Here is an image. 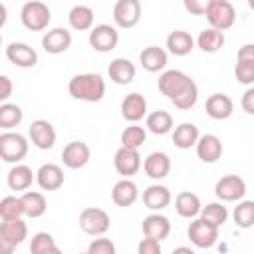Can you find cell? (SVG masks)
Instances as JSON below:
<instances>
[{"mask_svg": "<svg viewBox=\"0 0 254 254\" xmlns=\"http://www.w3.org/2000/svg\"><path fill=\"white\" fill-rule=\"evenodd\" d=\"M159 91L181 111H189L194 107L198 99V85L190 75L181 69H165L159 75Z\"/></svg>", "mask_w": 254, "mask_h": 254, "instance_id": "1", "label": "cell"}, {"mask_svg": "<svg viewBox=\"0 0 254 254\" xmlns=\"http://www.w3.org/2000/svg\"><path fill=\"white\" fill-rule=\"evenodd\" d=\"M67 91L73 99L97 103L105 95V79L99 73H77L69 79Z\"/></svg>", "mask_w": 254, "mask_h": 254, "instance_id": "2", "label": "cell"}, {"mask_svg": "<svg viewBox=\"0 0 254 254\" xmlns=\"http://www.w3.org/2000/svg\"><path fill=\"white\" fill-rule=\"evenodd\" d=\"M50 20H52V12H50L48 4H44L40 0H28L20 10V22L30 32L46 30L50 26Z\"/></svg>", "mask_w": 254, "mask_h": 254, "instance_id": "3", "label": "cell"}, {"mask_svg": "<svg viewBox=\"0 0 254 254\" xmlns=\"http://www.w3.org/2000/svg\"><path fill=\"white\" fill-rule=\"evenodd\" d=\"M28 155V139L22 133L4 131L0 135V159L4 163H20Z\"/></svg>", "mask_w": 254, "mask_h": 254, "instance_id": "4", "label": "cell"}, {"mask_svg": "<svg viewBox=\"0 0 254 254\" xmlns=\"http://www.w3.org/2000/svg\"><path fill=\"white\" fill-rule=\"evenodd\" d=\"M28 236V224L22 218L2 220L0 224V250L10 254L16 246H20Z\"/></svg>", "mask_w": 254, "mask_h": 254, "instance_id": "5", "label": "cell"}, {"mask_svg": "<svg viewBox=\"0 0 254 254\" xmlns=\"http://www.w3.org/2000/svg\"><path fill=\"white\" fill-rule=\"evenodd\" d=\"M109 226H111V220L103 208L87 206L79 212V228L89 236H101L109 230Z\"/></svg>", "mask_w": 254, "mask_h": 254, "instance_id": "6", "label": "cell"}, {"mask_svg": "<svg viewBox=\"0 0 254 254\" xmlns=\"http://www.w3.org/2000/svg\"><path fill=\"white\" fill-rule=\"evenodd\" d=\"M187 236L196 248H212L218 240V226L198 216V218H192V222L189 224Z\"/></svg>", "mask_w": 254, "mask_h": 254, "instance_id": "7", "label": "cell"}, {"mask_svg": "<svg viewBox=\"0 0 254 254\" xmlns=\"http://www.w3.org/2000/svg\"><path fill=\"white\" fill-rule=\"evenodd\" d=\"M206 20L212 28L216 30H228L236 22V10L228 0H212L210 6L206 8Z\"/></svg>", "mask_w": 254, "mask_h": 254, "instance_id": "8", "label": "cell"}, {"mask_svg": "<svg viewBox=\"0 0 254 254\" xmlns=\"http://www.w3.org/2000/svg\"><path fill=\"white\" fill-rule=\"evenodd\" d=\"M87 40H89V46L95 52L107 54V52H111V50L117 48V44H119V32L111 24H97V26H93L89 30V38Z\"/></svg>", "mask_w": 254, "mask_h": 254, "instance_id": "9", "label": "cell"}, {"mask_svg": "<svg viewBox=\"0 0 254 254\" xmlns=\"http://www.w3.org/2000/svg\"><path fill=\"white\" fill-rule=\"evenodd\" d=\"M214 194L222 202H236L242 200L246 194V183L238 175H224L222 179L216 181L214 185Z\"/></svg>", "mask_w": 254, "mask_h": 254, "instance_id": "10", "label": "cell"}, {"mask_svg": "<svg viewBox=\"0 0 254 254\" xmlns=\"http://www.w3.org/2000/svg\"><path fill=\"white\" fill-rule=\"evenodd\" d=\"M141 20V2L139 0H117L113 6V22L115 26L129 30L135 28Z\"/></svg>", "mask_w": 254, "mask_h": 254, "instance_id": "11", "label": "cell"}, {"mask_svg": "<svg viewBox=\"0 0 254 254\" xmlns=\"http://www.w3.org/2000/svg\"><path fill=\"white\" fill-rule=\"evenodd\" d=\"M113 165H115V171L121 175V177H127L131 179L133 175H137V171L141 169V155H139V149H131V147H119L115 151V157H113Z\"/></svg>", "mask_w": 254, "mask_h": 254, "instance_id": "12", "label": "cell"}, {"mask_svg": "<svg viewBox=\"0 0 254 254\" xmlns=\"http://www.w3.org/2000/svg\"><path fill=\"white\" fill-rule=\"evenodd\" d=\"M28 135H30L32 145L38 147V149H42V151L52 149V147L56 145V139H58L54 125H52L50 121H46V119H36V121H32L30 129H28Z\"/></svg>", "mask_w": 254, "mask_h": 254, "instance_id": "13", "label": "cell"}, {"mask_svg": "<svg viewBox=\"0 0 254 254\" xmlns=\"http://www.w3.org/2000/svg\"><path fill=\"white\" fill-rule=\"evenodd\" d=\"M6 58L10 64H14L16 67H34L38 64V54L32 46L24 44V42H12L6 46Z\"/></svg>", "mask_w": 254, "mask_h": 254, "instance_id": "14", "label": "cell"}, {"mask_svg": "<svg viewBox=\"0 0 254 254\" xmlns=\"http://www.w3.org/2000/svg\"><path fill=\"white\" fill-rule=\"evenodd\" d=\"M91 151L89 145L83 141H69L62 151V161L67 169H81L89 163Z\"/></svg>", "mask_w": 254, "mask_h": 254, "instance_id": "15", "label": "cell"}, {"mask_svg": "<svg viewBox=\"0 0 254 254\" xmlns=\"http://www.w3.org/2000/svg\"><path fill=\"white\" fill-rule=\"evenodd\" d=\"M69 46H71V32H67L65 28H52L42 38V48L52 56L67 52Z\"/></svg>", "mask_w": 254, "mask_h": 254, "instance_id": "16", "label": "cell"}, {"mask_svg": "<svg viewBox=\"0 0 254 254\" xmlns=\"http://www.w3.org/2000/svg\"><path fill=\"white\" fill-rule=\"evenodd\" d=\"M121 115L129 123H137L147 115V99L139 91H131L121 101Z\"/></svg>", "mask_w": 254, "mask_h": 254, "instance_id": "17", "label": "cell"}, {"mask_svg": "<svg viewBox=\"0 0 254 254\" xmlns=\"http://www.w3.org/2000/svg\"><path fill=\"white\" fill-rule=\"evenodd\" d=\"M64 169L56 163H46L36 171V183L42 190H58L64 185Z\"/></svg>", "mask_w": 254, "mask_h": 254, "instance_id": "18", "label": "cell"}, {"mask_svg": "<svg viewBox=\"0 0 254 254\" xmlns=\"http://www.w3.org/2000/svg\"><path fill=\"white\" fill-rule=\"evenodd\" d=\"M204 111H206V115L210 119L224 121V119H228L232 115L234 103L226 93H212V95H208V99L204 103Z\"/></svg>", "mask_w": 254, "mask_h": 254, "instance_id": "19", "label": "cell"}, {"mask_svg": "<svg viewBox=\"0 0 254 254\" xmlns=\"http://www.w3.org/2000/svg\"><path fill=\"white\" fill-rule=\"evenodd\" d=\"M143 171L153 181L165 179L171 173V159H169V155L163 153V151H155V153L147 155L145 161H143Z\"/></svg>", "mask_w": 254, "mask_h": 254, "instance_id": "20", "label": "cell"}, {"mask_svg": "<svg viewBox=\"0 0 254 254\" xmlns=\"http://www.w3.org/2000/svg\"><path fill=\"white\" fill-rule=\"evenodd\" d=\"M141 228L145 236L155 238V240H165L171 234V220L165 214H159V210H155L143 218Z\"/></svg>", "mask_w": 254, "mask_h": 254, "instance_id": "21", "label": "cell"}, {"mask_svg": "<svg viewBox=\"0 0 254 254\" xmlns=\"http://www.w3.org/2000/svg\"><path fill=\"white\" fill-rule=\"evenodd\" d=\"M135 73H137V67L131 60L127 58H115L111 60L109 67H107V75L113 83L117 85H127L135 79Z\"/></svg>", "mask_w": 254, "mask_h": 254, "instance_id": "22", "label": "cell"}, {"mask_svg": "<svg viewBox=\"0 0 254 254\" xmlns=\"http://www.w3.org/2000/svg\"><path fill=\"white\" fill-rule=\"evenodd\" d=\"M194 147H196V157L202 163H216L220 159V155H222V143L212 133L200 135Z\"/></svg>", "mask_w": 254, "mask_h": 254, "instance_id": "23", "label": "cell"}, {"mask_svg": "<svg viewBox=\"0 0 254 254\" xmlns=\"http://www.w3.org/2000/svg\"><path fill=\"white\" fill-rule=\"evenodd\" d=\"M167 62H169V56L163 48L159 46H147L141 54H139V64L145 71H151V73H157V71H163L167 67Z\"/></svg>", "mask_w": 254, "mask_h": 254, "instance_id": "24", "label": "cell"}, {"mask_svg": "<svg viewBox=\"0 0 254 254\" xmlns=\"http://www.w3.org/2000/svg\"><path fill=\"white\" fill-rule=\"evenodd\" d=\"M139 198V187L131 181V179H127V177H123L121 181H117L115 185H113V190H111V200L117 204V206H123V208H127V206H131L135 200Z\"/></svg>", "mask_w": 254, "mask_h": 254, "instance_id": "25", "label": "cell"}, {"mask_svg": "<svg viewBox=\"0 0 254 254\" xmlns=\"http://www.w3.org/2000/svg\"><path fill=\"white\" fill-rule=\"evenodd\" d=\"M143 204L149 210H163L171 204V190L165 185H159V183L149 185L143 190Z\"/></svg>", "mask_w": 254, "mask_h": 254, "instance_id": "26", "label": "cell"}, {"mask_svg": "<svg viewBox=\"0 0 254 254\" xmlns=\"http://www.w3.org/2000/svg\"><path fill=\"white\" fill-rule=\"evenodd\" d=\"M6 181H8V187L12 190H28L32 187V183L36 181V173L28 165L14 163V167L8 171Z\"/></svg>", "mask_w": 254, "mask_h": 254, "instance_id": "27", "label": "cell"}, {"mask_svg": "<svg viewBox=\"0 0 254 254\" xmlns=\"http://www.w3.org/2000/svg\"><path fill=\"white\" fill-rule=\"evenodd\" d=\"M200 198L190 190H183L175 196V210L183 218H196L200 214Z\"/></svg>", "mask_w": 254, "mask_h": 254, "instance_id": "28", "label": "cell"}, {"mask_svg": "<svg viewBox=\"0 0 254 254\" xmlns=\"http://www.w3.org/2000/svg\"><path fill=\"white\" fill-rule=\"evenodd\" d=\"M167 50L173 56H189L194 50V40L189 32L185 30H175L167 36Z\"/></svg>", "mask_w": 254, "mask_h": 254, "instance_id": "29", "label": "cell"}, {"mask_svg": "<svg viewBox=\"0 0 254 254\" xmlns=\"http://www.w3.org/2000/svg\"><path fill=\"white\" fill-rule=\"evenodd\" d=\"M93 20H95V14H93V10H91L89 6H85V4L73 6V8L69 10V14H67L69 26H71L73 30H77V32H87V30H91V28H93Z\"/></svg>", "mask_w": 254, "mask_h": 254, "instance_id": "30", "label": "cell"}, {"mask_svg": "<svg viewBox=\"0 0 254 254\" xmlns=\"http://www.w3.org/2000/svg\"><path fill=\"white\" fill-rule=\"evenodd\" d=\"M198 137H200L198 127L194 123H189V121L177 125L175 131H173V143L179 149H190V147H194L196 141H198Z\"/></svg>", "mask_w": 254, "mask_h": 254, "instance_id": "31", "label": "cell"}, {"mask_svg": "<svg viewBox=\"0 0 254 254\" xmlns=\"http://www.w3.org/2000/svg\"><path fill=\"white\" fill-rule=\"evenodd\" d=\"M196 46L204 52V54H214L224 46V32L216 30V28H204L198 38H196Z\"/></svg>", "mask_w": 254, "mask_h": 254, "instance_id": "32", "label": "cell"}, {"mask_svg": "<svg viewBox=\"0 0 254 254\" xmlns=\"http://www.w3.org/2000/svg\"><path fill=\"white\" fill-rule=\"evenodd\" d=\"M145 127L153 135H167L173 129V115L169 111H165V109H157V111L147 115Z\"/></svg>", "mask_w": 254, "mask_h": 254, "instance_id": "33", "label": "cell"}, {"mask_svg": "<svg viewBox=\"0 0 254 254\" xmlns=\"http://www.w3.org/2000/svg\"><path fill=\"white\" fill-rule=\"evenodd\" d=\"M22 200H24V210H26V216L30 218H40L44 216L46 208H48V202H46V196L38 190H24L22 194Z\"/></svg>", "mask_w": 254, "mask_h": 254, "instance_id": "34", "label": "cell"}, {"mask_svg": "<svg viewBox=\"0 0 254 254\" xmlns=\"http://www.w3.org/2000/svg\"><path fill=\"white\" fill-rule=\"evenodd\" d=\"M24 119V111L20 109V105L16 103H8L4 101L0 105V127L4 131H10L12 127H18Z\"/></svg>", "mask_w": 254, "mask_h": 254, "instance_id": "35", "label": "cell"}, {"mask_svg": "<svg viewBox=\"0 0 254 254\" xmlns=\"http://www.w3.org/2000/svg\"><path fill=\"white\" fill-rule=\"evenodd\" d=\"M32 254H60V248L50 232H36L30 242Z\"/></svg>", "mask_w": 254, "mask_h": 254, "instance_id": "36", "label": "cell"}, {"mask_svg": "<svg viewBox=\"0 0 254 254\" xmlns=\"http://www.w3.org/2000/svg\"><path fill=\"white\" fill-rule=\"evenodd\" d=\"M26 214L24 210V200L22 196H4L0 200V218L2 220H12V218H22Z\"/></svg>", "mask_w": 254, "mask_h": 254, "instance_id": "37", "label": "cell"}, {"mask_svg": "<svg viewBox=\"0 0 254 254\" xmlns=\"http://www.w3.org/2000/svg\"><path fill=\"white\" fill-rule=\"evenodd\" d=\"M232 218L238 228L254 226V200H238V204L232 210Z\"/></svg>", "mask_w": 254, "mask_h": 254, "instance_id": "38", "label": "cell"}, {"mask_svg": "<svg viewBox=\"0 0 254 254\" xmlns=\"http://www.w3.org/2000/svg\"><path fill=\"white\" fill-rule=\"evenodd\" d=\"M145 141H147V131H145V127H141L137 123H131L129 127H125L121 131V145L123 147L139 149Z\"/></svg>", "mask_w": 254, "mask_h": 254, "instance_id": "39", "label": "cell"}, {"mask_svg": "<svg viewBox=\"0 0 254 254\" xmlns=\"http://www.w3.org/2000/svg\"><path fill=\"white\" fill-rule=\"evenodd\" d=\"M200 218H204L206 222H210V224L220 228L228 218V210H226V206L222 202H208L206 206L200 208Z\"/></svg>", "mask_w": 254, "mask_h": 254, "instance_id": "40", "label": "cell"}, {"mask_svg": "<svg viewBox=\"0 0 254 254\" xmlns=\"http://www.w3.org/2000/svg\"><path fill=\"white\" fill-rule=\"evenodd\" d=\"M234 77H236V81H238V83L252 85V83H254V62L236 58V65H234Z\"/></svg>", "mask_w": 254, "mask_h": 254, "instance_id": "41", "label": "cell"}, {"mask_svg": "<svg viewBox=\"0 0 254 254\" xmlns=\"http://www.w3.org/2000/svg\"><path fill=\"white\" fill-rule=\"evenodd\" d=\"M87 254H115V244L109 238H93L87 246Z\"/></svg>", "mask_w": 254, "mask_h": 254, "instance_id": "42", "label": "cell"}, {"mask_svg": "<svg viewBox=\"0 0 254 254\" xmlns=\"http://www.w3.org/2000/svg\"><path fill=\"white\" fill-rule=\"evenodd\" d=\"M212 0H183L185 4V10L192 16H204L206 14V8L210 6Z\"/></svg>", "mask_w": 254, "mask_h": 254, "instance_id": "43", "label": "cell"}, {"mask_svg": "<svg viewBox=\"0 0 254 254\" xmlns=\"http://www.w3.org/2000/svg\"><path fill=\"white\" fill-rule=\"evenodd\" d=\"M137 252H139V254H161V240H155V238L145 236V238L139 242Z\"/></svg>", "mask_w": 254, "mask_h": 254, "instance_id": "44", "label": "cell"}, {"mask_svg": "<svg viewBox=\"0 0 254 254\" xmlns=\"http://www.w3.org/2000/svg\"><path fill=\"white\" fill-rule=\"evenodd\" d=\"M240 105H242V109H244L248 115H254V85L248 87V89L242 93Z\"/></svg>", "mask_w": 254, "mask_h": 254, "instance_id": "45", "label": "cell"}, {"mask_svg": "<svg viewBox=\"0 0 254 254\" xmlns=\"http://www.w3.org/2000/svg\"><path fill=\"white\" fill-rule=\"evenodd\" d=\"M12 95V81L8 75H0V101H8V97Z\"/></svg>", "mask_w": 254, "mask_h": 254, "instance_id": "46", "label": "cell"}, {"mask_svg": "<svg viewBox=\"0 0 254 254\" xmlns=\"http://www.w3.org/2000/svg\"><path fill=\"white\" fill-rule=\"evenodd\" d=\"M175 252H190V254H192V248H185V246H179V248H175Z\"/></svg>", "mask_w": 254, "mask_h": 254, "instance_id": "47", "label": "cell"}, {"mask_svg": "<svg viewBox=\"0 0 254 254\" xmlns=\"http://www.w3.org/2000/svg\"><path fill=\"white\" fill-rule=\"evenodd\" d=\"M248 6H250V8L254 10V0H248Z\"/></svg>", "mask_w": 254, "mask_h": 254, "instance_id": "48", "label": "cell"}]
</instances>
